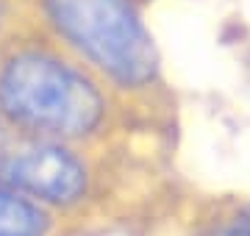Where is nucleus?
I'll return each instance as SVG.
<instances>
[{"label": "nucleus", "instance_id": "4", "mask_svg": "<svg viewBox=\"0 0 250 236\" xmlns=\"http://www.w3.org/2000/svg\"><path fill=\"white\" fill-rule=\"evenodd\" d=\"M45 228L47 219L34 203L0 192V236H42Z\"/></svg>", "mask_w": 250, "mask_h": 236}, {"label": "nucleus", "instance_id": "1", "mask_svg": "<svg viewBox=\"0 0 250 236\" xmlns=\"http://www.w3.org/2000/svg\"><path fill=\"white\" fill-rule=\"evenodd\" d=\"M0 106L20 125L78 137L100 122L103 100L86 78L47 56L25 53L0 73Z\"/></svg>", "mask_w": 250, "mask_h": 236}, {"label": "nucleus", "instance_id": "5", "mask_svg": "<svg viewBox=\"0 0 250 236\" xmlns=\"http://www.w3.org/2000/svg\"><path fill=\"white\" fill-rule=\"evenodd\" d=\"M211 236H250V211H242L225 228L214 231Z\"/></svg>", "mask_w": 250, "mask_h": 236}, {"label": "nucleus", "instance_id": "2", "mask_svg": "<svg viewBox=\"0 0 250 236\" xmlns=\"http://www.w3.org/2000/svg\"><path fill=\"white\" fill-rule=\"evenodd\" d=\"M56 28L120 83H145L156 50L128 0H47Z\"/></svg>", "mask_w": 250, "mask_h": 236}, {"label": "nucleus", "instance_id": "6", "mask_svg": "<svg viewBox=\"0 0 250 236\" xmlns=\"http://www.w3.org/2000/svg\"><path fill=\"white\" fill-rule=\"evenodd\" d=\"M0 145H3V131H0Z\"/></svg>", "mask_w": 250, "mask_h": 236}, {"label": "nucleus", "instance_id": "3", "mask_svg": "<svg viewBox=\"0 0 250 236\" xmlns=\"http://www.w3.org/2000/svg\"><path fill=\"white\" fill-rule=\"evenodd\" d=\"M3 178L11 186L50 203H70L86 183L83 167L59 147H34L11 156L3 164Z\"/></svg>", "mask_w": 250, "mask_h": 236}]
</instances>
